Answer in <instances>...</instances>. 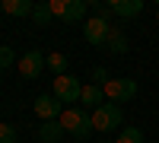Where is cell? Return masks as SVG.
Here are the masks:
<instances>
[{
	"label": "cell",
	"mask_w": 159,
	"mask_h": 143,
	"mask_svg": "<svg viewBox=\"0 0 159 143\" xmlns=\"http://www.w3.org/2000/svg\"><path fill=\"white\" fill-rule=\"evenodd\" d=\"M61 127H64V134H70L76 140H86L89 131H92V121H89V111L86 108H80V105H70V108H64L61 114Z\"/></svg>",
	"instance_id": "cell-1"
},
{
	"label": "cell",
	"mask_w": 159,
	"mask_h": 143,
	"mask_svg": "<svg viewBox=\"0 0 159 143\" xmlns=\"http://www.w3.org/2000/svg\"><path fill=\"white\" fill-rule=\"evenodd\" d=\"M89 121H92V131L105 134V131H115V127L124 121V111H121V105H115V102H105L96 111H89Z\"/></svg>",
	"instance_id": "cell-2"
},
{
	"label": "cell",
	"mask_w": 159,
	"mask_h": 143,
	"mask_svg": "<svg viewBox=\"0 0 159 143\" xmlns=\"http://www.w3.org/2000/svg\"><path fill=\"white\" fill-rule=\"evenodd\" d=\"M51 13H54V19H64V22H80L86 16V0H48Z\"/></svg>",
	"instance_id": "cell-3"
},
{
	"label": "cell",
	"mask_w": 159,
	"mask_h": 143,
	"mask_svg": "<svg viewBox=\"0 0 159 143\" xmlns=\"http://www.w3.org/2000/svg\"><path fill=\"white\" fill-rule=\"evenodd\" d=\"M102 92H105L108 102H130L137 96V83L127 80V76H111V80L102 86Z\"/></svg>",
	"instance_id": "cell-4"
},
{
	"label": "cell",
	"mask_w": 159,
	"mask_h": 143,
	"mask_svg": "<svg viewBox=\"0 0 159 143\" xmlns=\"http://www.w3.org/2000/svg\"><path fill=\"white\" fill-rule=\"evenodd\" d=\"M80 92H83V83L76 76L64 73V76H54V86H51V96H54L61 105L64 102H80Z\"/></svg>",
	"instance_id": "cell-5"
},
{
	"label": "cell",
	"mask_w": 159,
	"mask_h": 143,
	"mask_svg": "<svg viewBox=\"0 0 159 143\" xmlns=\"http://www.w3.org/2000/svg\"><path fill=\"white\" fill-rule=\"evenodd\" d=\"M16 67H19V73L25 76V80H35V76L48 67V57L42 54V51H25V54L16 60Z\"/></svg>",
	"instance_id": "cell-6"
},
{
	"label": "cell",
	"mask_w": 159,
	"mask_h": 143,
	"mask_svg": "<svg viewBox=\"0 0 159 143\" xmlns=\"http://www.w3.org/2000/svg\"><path fill=\"white\" fill-rule=\"evenodd\" d=\"M108 32H111V22L99 19V16L86 19V25H83V38L89 45H105V42H108Z\"/></svg>",
	"instance_id": "cell-7"
},
{
	"label": "cell",
	"mask_w": 159,
	"mask_h": 143,
	"mask_svg": "<svg viewBox=\"0 0 159 143\" xmlns=\"http://www.w3.org/2000/svg\"><path fill=\"white\" fill-rule=\"evenodd\" d=\"M35 114L42 121H57L61 114H64V105H61L54 96H38L35 99Z\"/></svg>",
	"instance_id": "cell-8"
},
{
	"label": "cell",
	"mask_w": 159,
	"mask_h": 143,
	"mask_svg": "<svg viewBox=\"0 0 159 143\" xmlns=\"http://www.w3.org/2000/svg\"><path fill=\"white\" fill-rule=\"evenodd\" d=\"M80 105L89 108V111H96L99 105H105V92H102V86L86 83V86H83V92H80Z\"/></svg>",
	"instance_id": "cell-9"
},
{
	"label": "cell",
	"mask_w": 159,
	"mask_h": 143,
	"mask_svg": "<svg viewBox=\"0 0 159 143\" xmlns=\"http://www.w3.org/2000/svg\"><path fill=\"white\" fill-rule=\"evenodd\" d=\"M111 16H121V19H134L137 13L143 10V0H111Z\"/></svg>",
	"instance_id": "cell-10"
},
{
	"label": "cell",
	"mask_w": 159,
	"mask_h": 143,
	"mask_svg": "<svg viewBox=\"0 0 159 143\" xmlns=\"http://www.w3.org/2000/svg\"><path fill=\"white\" fill-rule=\"evenodd\" d=\"M61 137H64L61 121H45L42 127H38V140H45V143H57Z\"/></svg>",
	"instance_id": "cell-11"
},
{
	"label": "cell",
	"mask_w": 159,
	"mask_h": 143,
	"mask_svg": "<svg viewBox=\"0 0 159 143\" xmlns=\"http://www.w3.org/2000/svg\"><path fill=\"white\" fill-rule=\"evenodd\" d=\"M35 3L32 0H3V13H10V16H32Z\"/></svg>",
	"instance_id": "cell-12"
},
{
	"label": "cell",
	"mask_w": 159,
	"mask_h": 143,
	"mask_svg": "<svg viewBox=\"0 0 159 143\" xmlns=\"http://www.w3.org/2000/svg\"><path fill=\"white\" fill-rule=\"evenodd\" d=\"M105 45H108V51H115V54H124V51H127V35L118 29V25H111L108 42H105Z\"/></svg>",
	"instance_id": "cell-13"
},
{
	"label": "cell",
	"mask_w": 159,
	"mask_h": 143,
	"mask_svg": "<svg viewBox=\"0 0 159 143\" xmlns=\"http://www.w3.org/2000/svg\"><path fill=\"white\" fill-rule=\"evenodd\" d=\"M48 67L54 70V76H64V73H67V67H70V60H67L64 51H51V54H48Z\"/></svg>",
	"instance_id": "cell-14"
},
{
	"label": "cell",
	"mask_w": 159,
	"mask_h": 143,
	"mask_svg": "<svg viewBox=\"0 0 159 143\" xmlns=\"http://www.w3.org/2000/svg\"><path fill=\"white\" fill-rule=\"evenodd\" d=\"M115 143H143V131H140V127H124Z\"/></svg>",
	"instance_id": "cell-15"
},
{
	"label": "cell",
	"mask_w": 159,
	"mask_h": 143,
	"mask_svg": "<svg viewBox=\"0 0 159 143\" xmlns=\"http://www.w3.org/2000/svg\"><path fill=\"white\" fill-rule=\"evenodd\" d=\"M32 19H35L38 25H45V22L54 19V13H51V7H48V3H38V7L32 10Z\"/></svg>",
	"instance_id": "cell-16"
},
{
	"label": "cell",
	"mask_w": 159,
	"mask_h": 143,
	"mask_svg": "<svg viewBox=\"0 0 159 143\" xmlns=\"http://www.w3.org/2000/svg\"><path fill=\"white\" fill-rule=\"evenodd\" d=\"M0 143H16V127L13 124H0Z\"/></svg>",
	"instance_id": "cell-17"
},
{
	"label": "cell",
	"mask_w": 159,
	"mask_h": 143,
	"mask_svg": "<svg viewBox=\"0 0 159 143\" xmlns=\"http://www.w3.org/2000/svg\"><path fill=\"white\" fill-rule=\"evenodd\" d=\"M13 60H16V57H13V48L0 45V70H3V67H13Z\"/></svg>",
	"instance_id": "cell-18"
},
{
	"label": "cell",
	"mask_w": 159,
	"mask_h": 143,
	"mask_svg": "<svg viewBox=\"0 0 159 143\" xmlns=\"http://www.w3.org/2000/svg\"><path fill=\"white\" fill-rule=\"evenodd\" d=\"M89 80L96 83V86H105V83L111 80V76H108V70H105V67H96V70H92V76H89Z\"/></svg>",
	"instance_id": "cell-19"
},
{
	"label": "cell",
	"mask_w": 159,
	"mask_h": 143,
	"mask_svg": "<svg viewBox=\"0 0 159 143\" xmlns=\"http://www.w3.org/2000/svg\"><path fill=\"white\" fill-rule=\"evenodd\" d=\"M0 13H3V0H0Z\"/></svg>",
	"instance_id": "cell-20"
},
{
	"label": "cell",
	"mask_w": 159,
	"mask_h": 143,
	"mask_svg": "<svg viewBox=\"0 0 159 143\" xmlns=\"http://www.w3.org/2000/svg\"><path fill=\"white\" fill-rule=\"evenodd\" d=\"M156 19H159V10H156Z\"/></svg>",
	"instance_id": "cell-21"
},
{
	"label": "cell",
	"mask_w": 159,
	"mask_h": 143,
	"mask_svg": "<svg viewBox=\"0 0 159 143\" xmlns=\"http://www.w3.org/2000/svg\"><path fill=\"white\" fill-rule=\"evenodd\" d=\"M102 143H105V140H102Z\"/></svg>",
	"instance_id": "cell-22"
}]
</instances>
